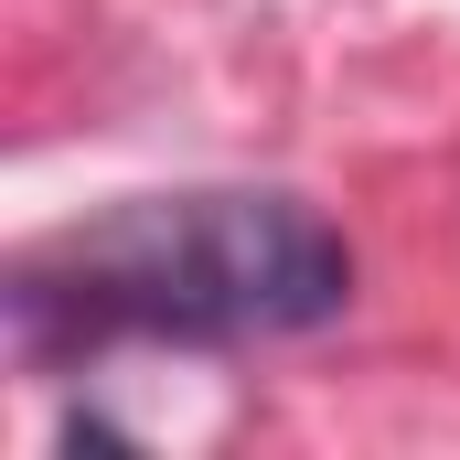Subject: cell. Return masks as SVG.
<instances>
[{
    "label": "cell",
    "instance_id": "cell-1",
    "mask_svg": "<svg viewBox=\"0 0 460 460\" xmlns=\"http://www.w3.org/2000/svg\"><path fill=\"white\" fill-rule=\"evenodd\" d=\"M353 300V246L300 193H139L11 268L22 353L322 332Z\"/></svg>",
    "mask_w": 460,
    "mask_h": 460
}]
</instances>
